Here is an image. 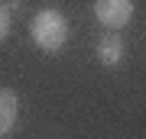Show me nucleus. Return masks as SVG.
I'll return each instance as SVG.
<instances>
[{
  "label": "nucleus",
  "instance_id": "nucleus-2",
  "mask_svg": "<svg viewBox=\"0 0 146 139\" xmlns=\"http://www.w3.org/2000/svg\"><path fill=\"white\" fill-rule=\"evenodd\" d=\"M94 16L110 32H120L133 20V0H94Z\"/></svg>",
  "mask_w": 146,
  "mask_h": 139
},
{
  "label": "nucleus",
  "instance_id": "nucleus-5",
  "mask_svg": "<svg viewBox=\"0 0 146 139\" xmlns=\"http://www.w3.org/2000/svg\"><path fill=\"white\" fill-rule=\"evenodd\" d=\"M10 23H13V16H10V7H7V3H0V42H3L7 36H10Z\"/></svg>",
  "mask_w": 146,
  "mask_h": 139
},
{
  "label": "nucleus",
  "instance_id": "nucleus-1",
  "mask_svg": "<svg viewBox=\"0 0 146 139\" xmlns=\"http://www.w3.org/2000/svg\"><path fill=\"white\" fill-rule=\"evenodd\" d=\"M29 36H33V42H36L46 55L62 52L65 42H68V20H65V13L55 10V7L39 10V13L29 20Z\"/></svg>",
  "mask_w": 146,
  "mask_h": 139
},
{
  "label": "nucleus",
  "instance_id": "nucleus-4",
  "mask_svg": "<svg viewBox=\"0 0 146 139\" xmlns=\"http://www.w3.org/2000/svg\"><path fill=\"white\" fill-rule=\"evenodd\" d=\"M16 117H20V97L10 88H0V136H7L16 126Z\"/></svg>",
  "mask_w": 146,
  "mask_h": 139
},
{
  "label": "nucleus",
  "instance_id": "nucleus-6",
  "mask_svg": "<svg viewBox=\"0 0 146 139\" xmlns=\"http://www.w3.org/2000/svg\"><path fill=\"white\" fill-rule=\"evenodd\" d=\"M20 3H23V0H10V3H7V7H10V13H13V10H16Z\"/></svg>",
  "mask_w": 146,
  "mask_h": 139
},
{
  "label": "nucleus",
  "instance_id": "nucleus-3",
  "mask_svg": "<svg viewBox=\"0 0 146 139\" xmlns=\"http://www.w3.org/2000/svg\"><path fill=\"white\" fill-rule=\"evenodd\" d=\"M123 52H127V45H123V39H120V32L101 36V42H98V62L101 65H107V68L120 65L123 62Z\"/></svg>",
  "mask_w": 146,
  "mask_h": 139
}]
</instances>
